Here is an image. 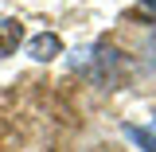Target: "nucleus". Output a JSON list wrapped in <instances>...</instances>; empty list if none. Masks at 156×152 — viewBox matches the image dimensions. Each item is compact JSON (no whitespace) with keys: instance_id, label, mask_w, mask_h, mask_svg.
I'll list each match as a JSON object with an SVG mask.
<instances>
[{"instance_id":"2","label":"nucleus","mask_w":156,"mask_h":152,"mask_svg":"<svg viewBox=\"0 0 156 152\" xmlns=\"http://www.w3.org/2000/svg\"><path fill=\"white\" fill-rule=\"evenodd\" d=\"M20 39H23V23L20 19H0V58L16 55Z\"/></svg>"},{"instance_id":"1","label":"nucleus","mask_w":156,"mask_h":152,"mask_svg":"<svg viewBox=\"0 0 156 152\" xmlns=\"http://www.w3.org/2000/svg\"><path fill=\"white\" fill-rule=\"evenodd\" d=\"M27 55L35 58V62H51V58L62 55V39H58L55 31H43V35H35L27 43Z\"/></svg>"},{"instance_id":"3","label":"nucleus","mask_w":156,"mask_h":152,"mask_svg":"<svg viewBox=\"0 0 156 152\" xmlns=\"http://www.w3.org/2000/svg\"><path fill=\"white\" fill-rule=\"evenodd\" d=\"M125 136L133 144H140L144 152H156V121L152 125H125Z\"/></svg>"},{"instance_id":"4","label":"nucleus","mask_w":156,"mask_h":152,"mask_svg":"<svg viewBox=\"0 0 156 152\" xmlns=\"http://www.w3.org/2000/svg\"><path fill=\"white\" fill-rule=\"evenodd\" d=\"M144 4H148V8H152V12H156V0H144Z\"/></svg>"}]
</instances>
